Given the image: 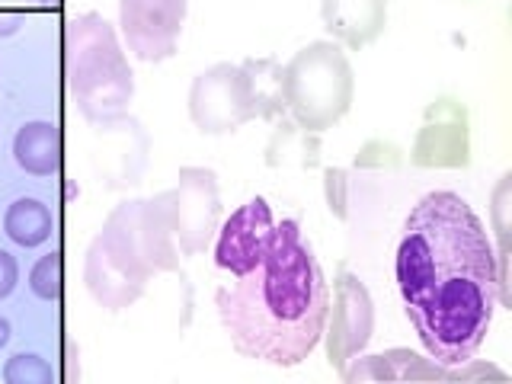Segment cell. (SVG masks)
<instances>
[{
    "instance_id": "obj_7",
    "label": "cell",
    "mask_w": 512,
    "mask_h": 384,
    "mask_svg": "<svg viewBox=\"0 0 512 384\" xmlns=\"http://www.w3.org/2000/svg\"><path fill=\"white\" fill-rule=\"evenodd\" d=\"M189 119L202 135H231L256 119L250 80L240 64L221 61L202 71L189 87Z\"/></svg>"
},
{
    "instance_id": "obj_20",
    "label": "cell",
    "mask_w": 512,
    "mask_h": 384,
    "mask_svg": "<svg viewBox=\"0 0 512 384\" xmlns=\"http://www.w3.org/2000/svg\"><path fill=\"white\" fill-rule=\"evenodd\" d=\"M4 381L7 384H52L55 372L36 352H16L4 365Z\"/></svg>"
},
{
    "instance_id": "obj_23",
    "label": "cell",
    "mask_w": 512,
    "mask_h": 384,
    "mask_svg": "<svg viewBox=\"0 0 512 384\" xmlns=\"http://www.w3.org/2000/svg\"><path fill=\"white\" fill-rule=\"evenodd\" d=\"M404 154H400L397 144L391 141H368L365 148L359 151L356 157V167H365V170H384V167H397Z\"/></svg>"
},
{
    "instance_id": "obj_15",
    "label": "cell",
    "mask_w": 512,
    "mask_h": 384,
    "mask_svg": "<svg viewBox=\"0 0 512 384\" xmlns=\"http://www.w3.org/2000/svg\"><path fill=\"white\" fill-rule=\"evenodd\" d=\"M346 384L359 381H448V365H439L436 359H423L410 349H388L381 356L352 359L343 375Z\"/></svg>"
},
{
    "instance_id": "obj_6",
    "label": "cell",
    "mask_w": 512,
    "mask_h": 384,
    "mask_svg": "<svg viewBox=\"0 0 512 384\" xmlns=\"http://www.w3.org/2000/svg\"><path fill=\"white\" fill-rule=\"evenodd\" d=\"M167 212L180 253H205L221 228V192L215 170L183 167L176 176V186L167 189Z\"/></svg>"
},
{
    "instance_id": "obj_28",
    "label": "cell",
    "mask_w": 512,
    "mask_h": 384,
    "mask_svg": "<svg viewBox=\"0 0 512 384\" xmlns=\"http://www.w3.org/2000/svg\"><path fill=\"white\" fill-rule=\"evenodd\" d=\"M32 4H42V7H55L58 0H32Z\"/></svg>"
},
{
    "instance_id": "obj_14",
    "label": "cell",
    "mask_w": 512,
    "mask_h": 384,
    "mask_svg": "<svg viewBox=\"0 0 512 384\" xmlns=\"http://www.w3.org/2000/svg\"><path fill=\"white\" fill-rule=\"evenodd\" d=\"M84 282H87V292L90 298L100 304L103 311H125L144 295V285L141 279H135L132 272L122 269L112 256L100 247V240H90L87 247V263H84Z\"/></svg>"
},
{
    "instance_id": "obj_18",
    "label": "cell",
    "mask_w": 512,
    "mask_h": 384,
    "mask_svg": "<svg viewBox=\"0 0 512 384\" xmlns=\"http://www.w3.org/2000/svg\"><path fill=\"white\" fill-rule=\"evenodd\" d=\"M266 164L269 167H301L311 170L320 164V135L301 128L292 119H279L276 128H272L269 148H266Z\"/></svg>"
},
{
    "instance_id": "obj_9",
    "label": "cell",
    "mask_w": 512,
    "mask_h": 384,
    "mask_svg": "<svg viewBox=\"0 0 512 384\" xmlns=\"http://www.w3.org/2000/svg\"><path fill=\"white\" fill-rule=\"evenodd\" d=\"M375 330V304L365 282L356 272L340 269L333 282V314H327V359L333 372L343 375V368L368 346Z\"/></svg>"
},
{
    "instance_id": "obj_27",
    "label": "cell",
    "mask_w": 512,
    "mask_h": 384,
    "mask_svg": "<svg viewBox=\"0 0 512 384\" xmlns=\"http://www.w3.org/2000/svg\"><path fill=\"white\" fill-rule=\"evenodd\" d=\"M10 343V320L0 317V349H4Z\"/></svg>"
},
{
    "instance_id": "obj_8",
    "label": "cell",
    "mask_w": 512,
    "mask_h": 384,
    "mask_svg": "<svg viewBox=\"0 0 512 384\" xmlns=\"http://www.w3.org/2000/svg\"><path fill=\"white\" fill-rule=\"evenodd\" d=\"M410 164L423 170H464L471 164L468 106L455 96H439L423 112V125L410 148Z\"/></svg>"
},
{
    "instance_id": "obj_11",
    "label": "cell",
    "mask_w": 512,
    "mask_h": 384,
    "mask_svg": "<svg viewBox=\"0 0 512 384\" xmlns=\"http://www.w3.org/2000/svg\"><path fill=\"white\" fill-rule=\"evenodd\" d=\"M272 234H276V215L263 196L240 205L231 218L221 224L215 234V266L231 272V276H244L256 263L263 260Z\"/></svg>"
},
{
    "instance_id": "obj_13",
    "label": "cell",
    "mask_w": 512,
    "mask_h": 384,
    "mask_svg": "<svg viewBox=\"0 0 512 384\" xmlns=\"http://www.w3.org/2000/svg\"><path fill=\"white\" fill-rule=\"evenodd\" d=\"M320 20L336 45L359 52V48L372 45L388 26V4L384 0H324Z\"/></svg>"
},
{
    "instance_id": "obj_3",
    "label": "cell",
    "mask_w": 512,
    "mask_h": 384,
    "mask_svg": "<svg viewBox=\"0 0 512 384\" xmlns=\"http://www.w3.org/2000/svg\"><path fill=\"white\" fill-rule=\"evenodd\" d=\"M64 77L77 112L90 125H109L128 116L135 74L116 29L100 13H80L64 29Z\"/></svg>"
},
{
    "instance_id": "obj_22",
    "label": "cell",
    "mask_w": 512,
    "mask_h": 384,
    "mask_svg": "<svg viewBox=\"0 0 512 384\" xmlns=\"http://www.w3.org/2000/svg\"><path fill=\"white\" fill-rule=\"evenodd\" d=\"M324 196H327V208L336 218L349 215V176L340 167H327L324 170Z\"/></svg>"
},
{
    "instance_id": "obj_19",
    "label": "cell",
    "mask_w": 512,
    "mask_h": 384,
    "mask_svg": "<svg viewBox=\"0 0 512 384\" xmlns=\"http://www.w3.org/2000/svg\"><path fill=\"white\" fill-rule=\"evenodd\" d=\"M4 231L7 237L13 240L16 247H39L45 244L48 237H52L55 231V218L52 212H48V205L39 202V199H16L10 208H7V215H4Z\"/></svg>"
},
{
    "instance_id": "obj_24",
    "label": "cell",
    "mask_w": 512,
    "mask_h": 384,
    "mask_svg": "<svg viewBox=\"0 0 512 384\" xmlns=\"http://www.w3.org/2000/svg\"><path fill=\"white\" fill-rule=\"evenodd\" d=\"M506 381V372H500L496 365H487V362H477V359H468L455 368H448V381Z\"/></svg>"
},
{
    "instance_id": "obj_1",
    "label": "cell",
    "mask_w": 512,
    "mask_h": 384,
    "mask_svg": "<svg viewBox=\"0 0 512 384\" xmlns=\"http://www.w3.org/2000/svg\"><path fill=\"white\" fill-rule=\"evenodd\" d=\"M394 272L429 356L439 365L474 359L500 308V269L484 224L458 192H429L413 205Z\"/></svg>"
},
{
    "instance_id": "obj_2",
    "label": "cell",
    "mask_w": 512,
    "mask_h": 384,
    "mask_svg": "<svg viewBox=\"0 0 512 384\" xmlns=\"http://www.w3.org/2000/svg\"><path fill=\"white\" fill-rule=\"evenodd\" d=\"M215 308L240 356L295 368L324 340L330 288L295 218L276 221L266 256L234 285L218 288Z\"/></svg>"
},
{
    "instance_id": "obj_12",
    "label": "cell",
    "mask_w": 512,
    "mask_h": 384,
    "mask_svg": "<svg viewBox=\"0 0 512 384\" xmlns=\"http://www.w3.org/2000/svg\"><path fill=\"white\" fill-rule=\"evenodd\" d=\"M93 128H96L93 164H96V173L103 176V186L125 189V186L141 183V173L151 151L148 132L141 128V122L122 116L109 125H93Z\"/></svg>"
},
{
    "instance_id": "obj_16",
    "label": "cell",
    "mask_w": 512,
    "mask_h": 384,
    "mask_svg": "<svg viewBox=\"0 0 512 384\" xmlns=\"http://www.w3.org/2000/svg\"><path fill=\"white\" fill-rule=\"evenodd\" d=\"M61 128L55 122H26L13 138V157L32 176H55L61 170Z\"/></svg>"
},
{
    "instance_id": "obj_21",
    "label": "cell",
    "mask_w": 512,
    "mask_h": 384,
    "mask_svg": "<svg viewBox=\"0 0 512 384\" xmlns=\"http://www.w3.org/2000/svg\"><path fill=\"white\" fill-rule=\"evenodd\" d=\"M29 288H32V295L42 298V301H58L61 298V253L58 250L45 253L42 260L32 266Z\"/></svg>"
},
{
    "instance_id": "obj_17",
    "label": "cell",
    "mask_w": 512,
    "mask_h": 384,
    "mask_svg": "<svg viewBox=\"0 0 512 384\" xmlns=\"http://www.w3.org/2000/svg\"><path fill=\"white\" fill-rule=\"evenodd\" d=\"M244 74L250 80V100H253V112L256 119H269L279 122L288 116L285 109V68L276 58H247Z\"/></svg>"
},
{
    "instance_id": "obj_4",
    "label": "cell",
    "mask_w": 512,
    "mask_h": 384,
    "mask_svg": "<svg viewBox=\"0 0 512 384\" xmlns=\"http://www.w3.org/2000/svg\"><path fill=\"white\" fill-rule=\"evenodd\" d=\"M356 93V77L346 52L336 42H311L285 64L288 119L308 132H327L340 122Z\"/></svg>"
},
{
    "instance_id": "obj_25",
    "label": "cell",
    "mask_w": 512,
    "mask_h": 384,
    "mask_svg": "<svg viewBox=\"0 0 512 384\" xmlns=\"http://www.w3.org/2000/svg\"><path fill=\"white\" fill-rule=\"evenodd\" d=\"M16 282H20V266H16V260L7 250H0V301L13 292Z\"/></svg>"
},
{
    "instance_id": "obj_26",
    "label": "cell",
    "mask_w": 512,
    "mask_h": 384,
    "mask_svg": "<svg viewBox=\"0 0 512 384\" xmlns=\"http://www.w3.org/2000/svg\"><path fill=\"white\" fill-rule=\"evenodd\" d=\"M23 26V16L20 13H0V39H7V36H16Z\"/></svg>"
},
{
    "instance_id": "obj_5",
    "label": "cell",
    "mask_w": 512,
    "mask_h": 384,
    "mask_svg": "<svg viewBox=\"0 0 512 384\" xmlns=\"http://www.w3.org/2000/svg\"><path fill=\"white\" fill-rule=\"evenodd\" d=\"M93 240H100V247L112 260L144 285L157 272H180V247H176L170 228L167 192H157L151 199L119 202Z\"/></svg>"
},
{
    "instance_id": "obj_10",
    "label": "cell",
    "mask_w": 512,
    "mask_h": 384,
    "mask_svg": "<svg viewBox=\"0 0 512 384\" xmlns=\"http://www.w3.org/2000/svg\"><path fill=\"white\" fill-rule=\"evenodd\" d=\"M189 0H119V26L128 52L160 64L176 55Z\"/></svg>"
}]
</instances>
